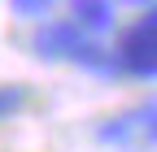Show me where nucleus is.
I'll use <instances>...</instances> for the list:
<instances>
[{
  "label": "nucleus",
  "instance_id": "20e7f679",
  "mask_svg": "<svg viewBox=\"0 0 157 152\" xmlns=\"http://www.w3.org/2000/svg\"><path fill=\"white\" fill-rule=\"evenodd\" d=\"M70 22L83 31V35H96V39H105L113 31V0H70Z\"/></svg>",
  "mask_w": 157,
  "mask_h": 152
},
{
  "label": "nucleus",
  "instance_id": "7ed1b4c3",
  "mask_svg": "<svg viewBox=\"0 0 157 152\" xmlns=\"http://www.w3.org/2000/svg\"><path fill=\"white\" fill-rule=\"evenodd\" d=\"M83 39H87V35L78 31L70 17H52V22L39 17V26H35V35H31V52L39 56V61H70Z\"/></svg>",
  "mask_w": 157,
  "mask_h": 152
},
{
  "label": "nucleus",
  "instance_id": "f257e3e1",
  "mask_svg": "<svg viewBox=\"0 0 157 152\" xmlns=\"http://www.w3.org/2000/svg\"><path fill=\"white\" fill-rule=\"evenodd\" d=\"M96 143L118 152H157V96L105 118L96 126Z\"/></svg>",
  "mask_w": 157,
  "mask_h": 152
},
{
  "label": "nucleus",
  "instance_id": "0eeeda50",
  "mask_svg": "<svg viewBox=\"0 0 157 152\" xmlns=\"http://www.w3.org/2000/svg\"><path fill=\"white\" fill-rule=\"evenodd\" d=\"M122 5H153V0H122Z\"/></svg>",
  "mask_w": 157,
  "mask_h": 152
},
{
  "label": "nucleus",
  "instance_id": "f03ea898",
  "mask_svg": "<svg viewBox=\"0 0 157 152\" xmlns=\"http://www.w3.org/2000/svg\"><path fill=\"white\" fill-rule=\"evenodd\" d=\"M113 61H118V74H127V78H140V83L157 78V0L148 5V13L140 22H131L122 31Z\"/></svg>",
  "mask_w": 157,
  "mask_h": 152
},
{
  "label": "nucleus",
  "instance_id": "423d86ee",
  "mask_svg": "<svg viewBox=\"0 0 157 152\" xmlns=\"http://www.w3.org/2000/svg\"><path fill=\"white\" fill-rule=\"evenodd\" d=\"M52 5H57V0H9V9H13L17 17H35V22H39Z\"/></svg>",
  "mask_w": 157,
  "mask_h": 152
},
{
  "label": "nucleus",
  "instance_id": "39448f33",
  "mask_svg": "<svg viewBox=\"0 0 157 152\" xmlns=\"http://www.w3.org/2000/svg\"><path fill=\"white\" fill-rule=\"evenodd\" d=\"M26 100H31V87L26 83H0V122L17 118V113L26 109Z\"/></svg>",
  "mask_w": 157,
  "mask_h": 152
}]
</instances>
